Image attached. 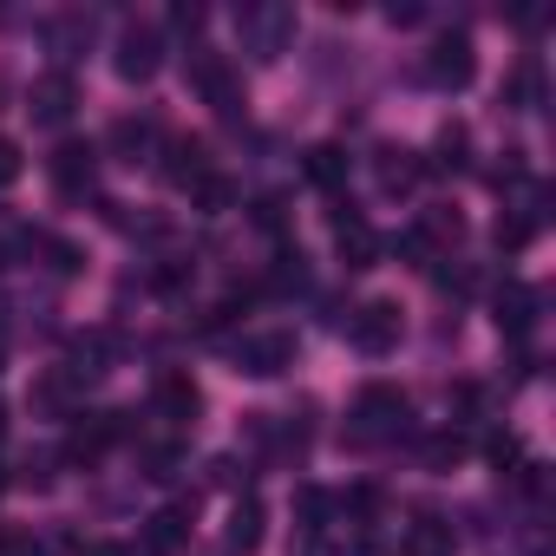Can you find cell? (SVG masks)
I'll return each instance as SVG.
<instances>
[{
  "label": "cell",
  "mask_w": 556,
  "mask_h": 556,
  "mask_svg": "<svg viewBox=\"0 0 556 556\" xmlns=\"http://www.w3.org/2000/svg\"><path fill=\"white\" fill-rule=\"evenodd\" d=\"M262 523H268V517H262V497H236V504H229V523H223V543H229L236 556H249V549L262 543Z\"/></svg>",
  "instance_id": "cell-14"
},
{
  "label": "cell",
  "mask_w": 556,
  "mask_h": 556,
  "mask_svg": "<svg viewBox=\"0 0 556 556\" xmlns=\"http://www.w3.org/2000/svg\"><path fill=\"white\" fill-rule=\"evenodd\" d=\"M452 413H458V419H478V413H484V387H478V380H458V387H452Z\"/></svg>",
  "instance_id": "cell-33"
},
{
  "label": "cell",
  "mask_w": 556,
  "mask_h": 556,
  "mask_svg": "<svg viewBox=\"0 0 556 556\" xmlns=\"http://www.w3.org/2000/svg\"><path fill=\"white\" fill-rule=\"evenodd\" d=\"M491 184H497V190H510V184H523V151H504V164L491 170Z\"/></svg>",
  "instance_id": "cell-37"
},
{
  "label": "cell",
  "mask_w": 556,
  "mask_h": 556,
  "mask_svg": "<svg viewBox=\"0 0 556 556\" xmlns=\"http://www.w3.org/2000/svg\"><path fill=\"white\" fill-rule=\"evenodd\" d=\"M249 34H255V53L275 60V53H282V40L295 34V14L289 8H262V14H249Z\"/></svg>",
  "instance_id": "cell-16"
},
{
  "label": "cell",
  "mask_w": 556,
  "mask_h": 556,
  "mask_svg": "<svg viewBox=\"0 0 556 556\" xmlns=\"http://www.w3.org/2000/svg\"><path fill=\"white\" fill-rule=\"evenodd\" d=\"M157 66H164V34H157L151 21L125 27V34H118V73H125V79H151Z\"/></svg>",
  "instance_id": "cell-6"
},
{
  "label": "cell",
  "mask_w": 556,
  "mask_h": 556,
  "mask_svg": "<svg viewBox=\"0 0 556 556\" xmlns=\"http://www.w3.org/2000/svg\"><path fill=\"white\" fill-rule=\"evenodd\" d=\"M151 400H157V413L170 419V426H184V419H197V406H203V393H197V380L190 374H157V387H151Z\"/></svg>",
  "instance_id": "cell-12"
},
{
  "label": "cell",
  "mask_w": 556,
  "mask_h": 556,
  "mask_svg": "<svg viewBox=\"0 0 556 556\" xmlns=\"http://www.w3.org/2000/svg\"><path fill=\"white\" fill-rule=\"evenodd\" d=\"M458 458H465V432H432V439H426V465H432V471H452Z\"/></svg>",
  "instance_id": "cell-25"
},
{
  "label": "cell",
  "mask_w": 556,
  "mask_h": 556,
  "mask_svg": "<svg viewBox=\"0 0 556 556\" xmlns=\"http://www.w3.org/2000/svg\"><path fill=\"white\" fill-rule=\"evenodd\" d=\"M465 144H471L465 125H445V131H439V157H432L426 170H458V164H465Z\"/></svg>",
  "instance_id": "cell-26"
},
{
  "label": "cell",
  "mask_w": 556,
  "mask_h": 556,
  "mask_svg": "<svg viewBox=\"0 0 556 556\" xmlns=\"http://www.w3.org/2000/svg\"><path fill=\"white\" fill-rule=\"evenodd\" d=\"M125 432H131L125 413H86V419H73V432H66V465H99Z\"/></svg>",
  "instance_id": "cell-2"
},
{
  "label": "cell",
  "mask_w": 556,
  "mask_h": 556,
  "mask_svg": "<svg viewBox=\"0 0 556 556\" xmlns=\"http://www.w3.org/2000/svg\"><path fill=\"white\" fill-rule=\"evenodd\" d=\"M236 197H242V190H236V177H229V170H210L203 184H190V203H197L203 216H229V210H236Z\"/></svg>",
  "instance_id": "cell-17"
},
{
  "label": "cell",
  "mask_w": 556,
  "mask_h": 556,
  "mask_svg": "<svg viewBox=\"0 0 556 556\" xmlns=\"http://www.w3.org/2000/svg\"><path fill=\"white\" fill-rule=\"evenodd\" d=\"M92 170H99V151H92L86 138H66V144L53 151V184H60L66 197H79V190H92Z\"/></svg>",
  "instance_id": "cell-10"
},
{
  "label": "cell",
  "mask_w": 556,
  "mask_h": 556,
  "mask_svg": "<svg viewBox=\"0 0 556 556\" xmlns=\"http://www.w3.org/2000/svg\"><path fill=\"white\" fill-rule=\"evenodd\" d=\"M406 413H413V400H406L400 387H380V380H374V387L361 393V413H354V419H367V426H361V439H374V432H400V426H406Z\"/></svg>",
  "instance_id": "cell-7"
},
{
  "label": "cell",
  "mask_w": 556,
  "mask_h": 556,
  "mask_svg": "<svg viewBox=\"0 0 556 556\" xmlns=\"http://www.w3.org/2000/svg\"><path fill=\"white\" fill-rule=\"evenodd\" d=\"M184 282H190V262H184V255H164V262L151 268V289H164V295L184 289Z\"/></svg>",
  "instance_id": "cell-30"
},
{
  "label": "cell",
  "mask_w": 556,
  "mask_h": 556,
  "mask_svg": "<svg viewBox=\"0 0 556 556\" xmlns=\"http://www.w3.org/2000/svg\"><path fill=\"white\" fill-rule=\"evenodd\" d=\"M426 177V157L419 151H380V184L387 190H413Z\"/></svg>",
  "instance_id": "cell-21"
},
{
  "label": "cell",
  "mask_w": 556,
  "mask_h": 556,
  "mask_svg": "<svg viewBox=\"0 0 556 556\" xmlns=\"http://www.w3.org/2000/svg\"><path fill=\"white\" fill-rule=\"evenodd\" d=\"M73 387H79V380H73L66 367H53V374H40V380H34V406H47V413H60V419H66V413H73Z\"/></svg>",
  "instance_id": "cell-22"
},
{
  "label": "cell",
  "mask_w": 556,
  "mask_h": 556,
  "mask_svg": "<svg viewBox=\"0 0 556 556\" xmlns=\"http://www.w3.org/2000/svg\"><path fill=\"white\" fill-rule=\"evenodd\" d=\"M0 491H8V478H0Z\"/></svg>",
  "instance_id": "cell-43"
},
{
  "label": "cell",
  "mask_w": 556,
  "mask_h": 556,
  "mask_svg": "<svg viewBox=\"0 0 556 556\" xmlns=\"http://www.w3.org/2000/svg\"><path fill=\"white\" fill-rule=\"evenodd\" d=\"M0 426H8V413H0Z\"/></svg>",
  "instance_id": "cell-42"
},
{
  "label": "cell",
  "mask_w": 556,
  "mask_h": 556,
  "mask_svg": "<svg viewBox=\"0 0 556 556\" xmlns=\"http://www.w3.org/2000/svg\"><path fill=\"white\" fill-rule=\"evenodd\" d=\"M34 249H47L60 275H79V249H73V242H60V236H34Z\"/></svg>",
  "instance_id": "cell-32"
},
{
  "label": "cell",
  "mask_w": 556,
  "mask_h": 556,
  "mask_svg": "<svg viewBox=\"0 0 556 556\" xmlns=\"http://www.w3.org/2000/svg\"><path fill=\"white\" fill-rule=\"evenodd\" d=\"M0 354H8V341H0Z\"/></svg>",
  "instance_id": "cell-44"
},
{
  "label": "cell",
  "mask_w": 556,
  "mask_h": 556,
  "mask_svg": "<svg viewBox=\"0 0 556 556\" xmlns=\"http://www.w3.org/2000/svg\"><path fill=\"white\" fill-rule=\"evenodd\" d=\"M21 170H27V157H21V144H14V138H0V184H14Z\"/></svg>",
  "instance_id": "cell-36"
},
{
  "label": "cell",
  "mask_w": 556,
  "mask_h": 556,
  "mask_svg": "<svg viewBox=\"0 0 556 556\" xmlns=\"http://www.w3.org/2000/svg\"><path fill=\"white\" fill-rule=\"evenodd\" d=\"M0 556H47L27 530H0Z\"/></svg>",
  "instance_id": "cell-35"
},
{
  "label": "cell",
  "mask_w": 556,
  "mask_h": 556,
  "mask_svg": "<svg viewBox=\"0 0 556 556\" xmlns=\"http://www.w3.org/2000/svg\"><path fill=\"white\" fill-rule=\"evenodd\" d=\"M426 73H432V86H445V92L471 86V73H478L471 34H439V40H432V53H426Z\"/></svg>",
  "instance_id": "cell-5"
},
{
  "label": "cell",
  "mask_w": 556,
  "mask_h": 556,
  "mask_svg": "<svg viewBox=\"0 0 556 556\" xmlns=\"http://www.w3.org/2000/svg\"><path fill=\"white\" fill-rule=\"evenodd\" d=\"M255 223H262V229H282V197H262V203H255Z\"/></svg>",
  "instance_id": "cell-39"
},
{
  "label": "cell",
  "mask_w": 556,
  "mask_h": 556,
  "mask_svg": "<svg viewBox=\"0 0 556 556\" xmlns=\"http://www.w3.org/2000/svg\"><path fill=\"white\" fill-rule=\"evenodd\" d=\"M530 321H536V295H530L523 282H504V289H497V328H504L510 341H523Z\"/></svg>",
  "instance_id": "cell-15"
},
{
  "label": "cell",
  "mask_w": 556,
  "mask_h": 556,
  "mask_svg": "<svg viewBox=\"0 0 556 556\" xmlns=\"http://www.w3.org/2000/svg\"><path fill=\"white\" fill-rule=\"evenodd\" d=\"M341 510H348L354 523H374V510H380V491H374V484H354V491L341 497Z\"/></svg>",
  "instance_id": "cell-31"
},
{
  "label": "cell",
  "mask_w": 556,
  "mask_h": 556,
  "mask_svg": "<svg viewBox=\"0 0 556 556\" xmlns=\"http://www.w3.org/2000/svg\"><path fill=\"white\" fill-rule=\"evenodd\" d=\"M73 105H79L73 73H47V79L34 86V118H40V125H66V118H73Z\"/></svg>",
  "instance_id": "cell-13"
},
{
  "label": "cell",
  "mask_w": 556,
  "mask_h": 556,
  "mask_svg": "<svg viewBox=\"0 0 556 556\" xmlns=\"http://www.w3.org/2000/svg\"><path fill=\"white\" fill-rule=\"evenodd\" d=\"M406 549H413V556H445V549H452V523H439L432 510H419L413 530H406Z\"/></svg>",
  "instance_id": "cell-20"
},
{
  "label": "cell",
  "mask_w": 556,
  "mask_h": 556,
  "mask_svg": "<svg viewBox=\"0 0 556 556\" xmlns=\"http://www.w3.org/2000/svg\"><path fill=\"white\" fill-rule=\"evenodd\" d=\"M510 99H517V105H536V99H543V66H536V60H523V66L510 73Z\"/></svg>",
  "instance_id": "cell-27"
},
{
  "label": "cell",
  "mask_w": 556,
  "mask_h": 556,
  "mask_svg": "<svg viewBox=\"0 0 556 556\" xmlns=\"http://www.w3.org/2000/svg\"><path fill=\"white\" fill-rule=\"evenodd\" d=\"M348 341L367 354V361H387L400 348V308L393 302H361L348 308Z\"/></svg>",
  "instance_id": "cell-1"
},
{
  "label": "cell",
  "mask_w": 556,
  "mask_h": 556,
  "mask_svg": "<svg viewBox=\"0 0 556 556\" xmlns=\"http://www.w3.org/2000/svg\"><path fill=\"white\" fill-rule=\"evenodd\" d=\"M302 249H282V255H275V268H268V289H302Z\"/></svg>",
  "instance_id": "cell-29"
},
{
  "label": "cell",
  "mask_w": 556,
  "mask_h": 556,
  "mask_svg": "<svg viewBox=\"0 0 556 556\" xmlns=\"http://www.w3.org/2000/svg\"><path fill=\"white\" fill-rule=\"evenodd\" d=\"M151 138H157V118H118V125H112V151H118L125 164H138V157L151 151Z\"/></svg>",
  "instance_id": "cell-19"
},
{
  "label": "cell",
  "mask_w": 556,
  "mask_h": 556,
  "mask_svg": "<svg viewBox=\"0 0 556 556\" xmlns=\"http://www.w3.org/2000/svg\"><path fill=\"white\" fill-rule=\"evenodd\" d=\"M295 504H302V523H308V536H315V530L328 523V510H334V497H328V491H315V484H302V491H295Z\"/></svg>",
  "instance_id": "cell-28"
},
{
  "label": "cell",
  "mask_w": 556,
  "mask_h": 556,
  "mask_svg": "<svg viewBox=\"0 0 556 556\" xmlns=\"http://www.w3.org/2000/svg\"><path fill=\"white\" fill-rule=\"evenodd\" d=\"M295 556H334V549H328L321 536H302V543H295Z\"/></svg>",
  "instance_id": "cell-40"
},
{
  "label": "cell",
  "mask_w": 556,
  "mask_h": 556,
  "mask_svg": "<svg viewBox=\"0 0 556 556\" xmlns=\"http://www.w3.org/2000/svg\"><path fill=\"white\" fill-rule=\"evenodd\" d=\"M393 249H400V255H406V262H432V236H426V229H419V223H413V229H406V236H400V242H393Z\"/></svg>",
  "instance_id": "cell-34"
},
{
  "label": "cell",
  "mask_w": 556,
  "mask_h": 556,
  "mask_svg": "<svg viewBox=\"0 0 556 556\" xmlns=\"http://www.w3.org/2000/svg\"><path fill=\"white\" fill-rule=\"evenodd\" d=\"M138 465H144V478H177V465H184V452H177V439H144L138 445Z\"/></svg>",
  "instance_id": "cell-24"
},
{
  "label": "cell",
  "mask_w": 556,
  "mask_h": 556,
  "mask_svg": "<svg viewBox=\"0 0 556 556\" xmlns=\"http://www.w3.org/2000/svg\"><path fill=\"white\" fill-rule=\"evenodd\" d=\"M308 177H315L321 190H341V184H348V151H341V144H315V151H308Z\"/></svg>",
  "instance_id": "cell-23"
},
{
  "label": "cell",
  "mask_w": 556,
  "mask_h": 556,
  "mask_svg": "<svg viewBox=\"0 0 556 556\" xmlns=\"http://www.w3.org/2000/svg\"><path fill=\"white\" fill-rule=\"evenodd\" d=\"M216 164H210V144L203 138H170L164 144V177L177 184V190H190V184H203Z\"/></svg>",
  "instance_id": "cell-9"
},
{
  "label": "cell",
  "mask_w": 556,
  "mask_h": 556,
  "mask_svg": "<svg viewBox=\"0 0 556 556\" xmlns=\"http://www.w3.org/2000/svg\"><path fill=\"white\" fill-rule=\"evenodd\" d=\"M334 242H341V262H348V268H374V262H380V236L354 216V203L334 210Z\"/></svg>",
  "instance_id": "cell-8"
},
{
  "label": "cell",
  "mask_w": 556,
  "mask_h": 556,
  "mask_svg": "<svg viewBox=\"0 0 556 556\" xmlns=\"http://www.w3.org/2000/svg\"><path fill=\"white\" fill-rule=\"evenodd\" d=\"M184 536H190V504H170V510L144 517L138 549H144V556H177V549H184Z\"/></svg>",
  "instance_id": "cell-11"
},
{
  "label": "cell",
  "mask_w": 556,
  "mask_h": 556,
  "mask_svg": "<svg viewBox=\"0 0 556 556\" xmlns=\"http://www.w3.org/2000/svg\"><path fill=\"white\" fill-rule=\"evenodd\" d=\"M517 458H523V445H517L510 432H497V439H491V465L504 471V465H517Z\"/></svg>",
  "instance_id": "cell-38"
},
{
  "label": "cell",
  "mask_w": 556,
  "mask_h": 556,
  "mask_svg": "<svg viewBox=\"0 0 556 556\" xmlns=\"http://www.w3.org/2000/svg\"><path fill=\"white\" fill-rule=\"evenodd\" d=\"M536 229H543L536 210H504V216H497V249H504V255H523V249L536 242Z\"/></svg>",
  "instance_id": "cell-18"
},
{
  "label": "cell",
  "mask_w": 556,
  "mask_h": 556,
  "mask_svg": "<svg viewBox=\"0 0 556 556\" xmlns=\"http://www.w3.org/2000/svg\"><path fill=\"white\" fill-rule=\"evenodd\" d=\"M190 79H197V92L223 112V118H236L242 112V79L229 73V60L223 53H210V47H197V60H190Z\"/></svg>",
  "instance_id": "cell-4"
},
{
  "label": "cell",
  "mask_w": 556,
  "mask_h": 556,
  "mask_svg": "<svg viewBox=\"0 0 556 556\" xmlns=\"http://www.w3.org/2000/svg\"><path fill=\"white\" fill-rule=\"evenodd\" d=\"M86 556H138V549H131V543H92Z\"/></svg>",
  "instance_id": "cell-41"
},
{
  "label": "cell",
  "mask_w": 556,
  "mask_h": 556,
  "mask_svg": "<svg viewBox=\"0 0 556 556\" xmlns=\"http://www.w3.org/2000/svg\"><path fill=\"white\" fill-rule=\"evenodd\" d=\"M282 367H295V334H289V328L242 334V348H236V374H249V380H275Z\"/></svg>",
  "instance_id": "cell-3"
}]
</instances>
